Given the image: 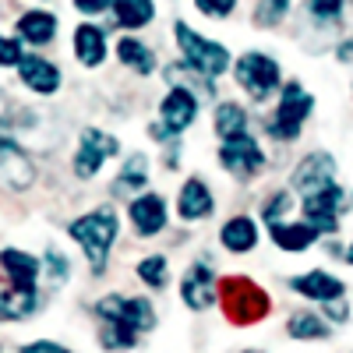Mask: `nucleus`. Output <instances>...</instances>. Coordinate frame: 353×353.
Wrapping results in <instances>:
<instances>
[{"instance_id": "nucleus-11", "label": "nucleus", "mask_w": 353, "mask_h": 353, "mask_svg": "<svg viewBox=\"0 0 353 353\" xmlns=\"http://www.w3.org/2000/svg\"><path fill=\"white\" fill-rule=\"evenodd\" d=\"M198 121V96L191 88H181V85H170V92L159 99V124L170 138L184 134L191 124Z\"/></svg>"}, {"instance_id": "nucleus-18", "label": "nucleus", "mask_w": 353, "mask_h": 353, "mask_svg": "<svg viewBox=\"0 0 353 353\" xmlns=\"http://www.w3.org/2000/svg\"><path fill=\"white\" fill-rule=\"evenodd\" d=\"M0 269H4V279H11L21 290H36L43 261L36 254H28L21 248H0Z\"/></svg>"}, {"instance_id": "nucleus-22", "label": "nucleus", "mask_w": 353, "mask_h": 353, "mask_svg": "<svg viewBox=\"0 0 353 353\" xmlns=\"http://www.w3.org/2000/svg\"><path fill=\"white\" fill-rule=\"evenodd\" d=\"M18 39L28 43V46H50L57 39V28H61V21H57L53 11H43V8H32V11H25L18 21Z\"/></svg>"}, {"instance_id": "nucleus-36", "label": "nucleus", "mask_w": 353, "mask_h": 353, "mask_svg": "<svg viewBox=\"0 0 353 353\" xmlns=\"http://www.w3.org/2000/svg\"><path fill=\"white\" fill-rule=\"evenodd\" d=\"M194 8L205 18H230L233 11H237V0H194Z\"/></svg>"}, {"instance_id": "nucleus-3", "label": "nucleus", "mask_w": 353, "mask_h": 353, "mask_svg": "<svg viewBox=\"0 0 353 353\" xmlns=\"http://www.w3.org/2000/svg\"><path fill=\"white\" fill-rule=\"evenodd\" d=\"M219 304H223V314L233 321V325H251V321H261L272 311L269 293L248 276L219 279Z\"/></svg>"}, {"instance_id": "nucleus-33", "label": "nucleus", "mask_w": 353, "mask_h": 353, "mask_svg": "<svg viewBox=\"0 0 353 353\" xmlns=\"http://www.w3.org/2000/svg\"><path fill=\"white\" fill-rule=\"evenodd\" d=\"M290 209H293V194H290V191H276V194H269V201L261 205V219L269 223V226H272V223H283V216H286Z\"/></svg>"}, {"instance_id": "nucleus-27", "label": "nucleus", "mask_w": 353, "mask_h": 353, "mask_svg": "<svg viewBox=\"0 0 353 353\" xmlns=\"http://www.w3.org/2000/svg\"><path fill=\"white\" fill-rule=\"evenodd\" d=\"M212 128H216V134H219V141H226V138H237V134H248V128H251V113L241 106V103H219L216 106V113H212Z\"/></svg>"}, {"instance_id": "nucleus-34", "label": "nucleus", "mask_w": 353, "mask_h": 353, "mask_svg": "<svg viewBox=\"0 0 353 353\" xmlns=\"http://www.w3.org/2000/svg\"><path fill=\"white\" fill-rule=\"evenodd\" d=\"M307 4V14L321 25H332L343 18V0H304Z\"/></svg>"}, {"instance_id": "nucleus-12", "label": "nucleus", "mask_w": 353, "mask_h": 353, "mask_svg": "<svg viewBox=\"0 0 353 353\" xmlns=\"http://www.w3.org/2000/svg\"><path fill=\"white\" fill-rule=\"evenodd\" d=\"M290 290L301 293V297L314 301V304H336V301H346V283L325 269H311V272H297L290 276Z\"/></svg>"}, {"instance_id": "nucleus-15", "label": "nucleus", "mask_w": 353, "mask_h": 353, "mask_svg": "<svg viewBox=\"0 0 353 353\" xmlns=\"http://www.w3.org/2000/svg\"><path fill=\"white\" fill-rule=\"evenodd\" d=\"M14 71H18V81L28 92H36V96H57L61 92V81H64L61 68L53 61H46V57H39V53H25V61Z\"/></svg>"}, {"instance_id": "nucleus-5", "label": "nucleus", "mask_w": 353, "mask_h": 353, "mask_svg": "<svg viewBox=\"0 0 353 353\" xmlns=\"http://www.w3.org/2000/svg\"><path fill=\"white\" fill-rule=\"evenodd\" d=\"M99 325H121L134 336H145L156 329V307L149 297H124V293H106L92 304Z\"/></svg>"}, {"instance_id": "nucleus-4", "label": "nucleus", "mask_w": 353, "mask_h": 353, "mask_svg": "<svg viewBox=\"0 0 353 353\" xmlns=\"http://www.w3.org/2000/svg\"><path fill=\"white\" fill-rule=\"evenodd\" d=\"M311 113H314V96L301 81H286L279 88L276 113H272V121L265 124V131H269L276 141H297L304 124L311 121Z\"/></svg>"}, {"instance_id": "nucleus-24", "label": "nucleus", "mask_w": 353, "mask_h": 353, "mask_svg": "<svg viewBox=\"0 0 353 353\" xmlns=\"http://www.w3.org/2000/svg\"><path fill=\"white\" fill-rule=\"evenodd\" d=\"M321 233L307 223H272L269 226V241L279 248V251H290V254H297V251H307L311 244H318Z\"/></svg>"}, {"instance_id": "nucleus-42", "label": "nucleus", "mask_w": 353, "mask_h": 353, "mask_svg": "<svg viewBox=\"0 0 353 353\" xmlns=\"http://www.w3.org/2000/svg\"><path fill=\"white\" fill-rule=\"evenodd\" d=\"M241 353H265V350H241Z\"/></svg>"}, {"instance_id": "nucleus-21", "label": "nucleus", "mask_w": 353, "mask_h": 353, "mask_svg": "<svg viewBox=\"0 0 353 353\" xmlns=\"http://www.w3.org/2000/svg\"><path fill=\"white\" fill-rule=\"evenodd\" d=\"M286 336L297 343H325V339H332V321L321 311L301 307L286 318Z\"/></svg>"}, {"instance_id": "nucleus-32", "label": "nucleus", "mask_w": 353, "mask_h": 353, "mask_svg": "<svg viewBox=\"0 0 353 353\" xmlns=\"http://www.w3.org/2000/svg\"><path fill=\"white\" fill-rule=\"evenodd\" d=\"M286 14H290V0H261V4L254 8V21L261 28H276Z\"/></svg>"}, {"instance_id": "nucleus-44", "label": "nucleus", "mask_w": 353, "mask_h": 353, "mask_svg": "<svg viewBox=\"0 0 353 353\" xmlns=\"http://www.w3.org/2000/svg\"><path fill=\"white\" fill-rule=\"evenodd\" d=\"M0 353H4V346H0Z\"/></svg>"}, {"instance_id": "nucleus-19", "label": "nucleus", "mask_w": 353, "mask_h": 353, "mask_svg": "<svg viewBox=\"0 0 353 353\" xmlns=\"http://www.w3.org/2000/svg\"><path fill=\"white\" fill-rule=\"evenodd\" d=\"M258 241H261V230H258L254 216H230L219 226V244L230 254H248V251L258 248Z\"/></svg>"}, {"instance_id": "nucleus-20", "label": "nucleus", "mask_w": 353, "mask_h": 353, "mask_svg": "<svg viewBox=\"0 0 353 353\" xmlns=\"http://www.w3.org/2000/svg\"><path fill=\"white\" fill-rule=\"evenodd\" d=\"M71 46H74V57H78L81 68H99V64L106 61V50H110L106 32H103L99 25H92V21H81V25L74 28Z\"/></svg>"}, {"instance_id": "nucleus-35", "label": "nucleus", "mask_w": 353, "mask_h": 353, "mask_svg": "<svg viewBox=\"0 0 353 353\" xmlns=\"http://www.w3.org/2000/svg\"><path fill=\"white\" fill-rule=\"evenodd\" d=\"M25 61V46L18 36H0V68H18Z\"/></svg>"}, {"instance_id": "nucleus-39", "label": "nucleus", "mask_w": 353, "mask_h": 353, "mask_svg": "<svg viewBox=\"0 0 353 353\" xmlns=\"http://www.w3.org/2000/svg\"><path fill=\"white\" fill-rule=\"evenodd\" d=\"M325 318L332 321V325H346V321H350V304H346V301L325 304Z\"/></svg>"}, {"instance_id": "nucleus-38", "label": "nucleus", "mask_w": 353, "mask_h": 353, "mask_svg": "<svg viewBox=\"0 0 353 353\" xmlns=\"http://www.w3.org/2000/svg\"><path fill=\"white\" fill-rule=\"evenodd\" d=\"M74 11L96 18V14H103V11H113V0H74Z\"/></svg>"}, {"instance_id": "nucleus-40", "label": "nucleus", "mask_w": 353, "mask_h": 353, "mask_svg": "<svg viewBox=\"0 0 353 353\" xmlns=\"http://www.w3.org/2000/svg\"><path fill=\"white\" fill-rule=\"evenodd\" d=\"M336 61H339V64H353V36L336 46Z\"/></svg>"}, {"instance_id": "nucleus-14", "label": "nucleus", "mask_w": 353, "mask_h": 353, "mask_svg": "<svg viewBox=\"0 0 353 353\" xmlns=\"http://www.w3.org/2000/svg\"><path fill=\"white\" fill-rule=\"evenodd\" d=\"M128 219H131V226H134V233L138 237H159V233L166 230V219H170V212H166V198L163 194H156V191H145V194H138V198H131V205H128Z\"/></svg>"}, {"instance_id": "nucleus-43", "label": "nucleus", "mask_w": 353, "mask_h": 353, "mask_svg": "<svg viewBox=\"0 0 353 353\" xmlns=\"http://www.w3.org/2000/svg\"><path fill=\"white\" fill-rule=\"evenodd\" d=\"M350 96H353V85H350Z\"/></svg>"}, {"instance_id": "nucleus-7", "label": "nucleus", "mask_w": 353, "mask_h": 353, "mask_svg": "<svg viewBox=\"0 0 353 353\" xmlns=\"http://www.w3.org/2000/svg\"><path fill=\"white\" fill-rule=\"evenodd\" d=\"M216 156H219V166L233 176V181H254V176L265 170V149L251 131L219 141Z\"/></svg>"}, {"instance_id": "nucleus-2", "label": "nucleus", "mask_w": 353, "mask_h": 353, "mask_svg": "<svg viewBox=\"0 0 353 353\" xmlns=\"http://www.w3.org/2000/svg\"><path fill=\"white\" fill-rule=\"evenodd\" d=\"M173 39H176V50H181L184 64H188L191 71H198L201 78L216 81V78H223V74L233 68V53H230L223 43L205 39L198 28H191V25L181 21V18L173 21Z\"/></svg>"}, {"instance_id": "nucleus-8", "label": "nucleus", "mask_w": 353, "mask_h": 353, "mask_svg": "<svg viewBox=\"0 0 353 353\" xmlns=\"http://www.w3.org/2000/svg\"><path fill=\"white\" fill-rule=\"evenodd\" d=\"M350 205V194L343 184H329L321 188L314 194H304L301 201V212H304V223L314 226L321 237H332V233H339V212Z\"/></svg>"}, {"instance_id": "nucleus-1", "label": "nucleus", "mask_w": 353, "mask_h": 353, "mask_svg": "<svg viewBox=\"0 0 353 353\" xmlns=\"http://www.w3.org/2000/svg\"><path fill=\"white\" fill-rule=\"evenodd\" d=\"M68 233H71V241L85 251L88 269H92L96 276H103L106 265H110V251H113L117 237H121V216H117L113 205H99V209L71 219Z\"/></svg>"}, {"instance_id": "nucleus-16", "label": "nucleus", "mask_w": 353, "mask_h": 353, "mask_svg": "<svg viewBox=\"0 0 353 353\" xmlns=\"http://www.w3.org/2000/svg\"><path fill=\"white\" fill-rule=\"evenodd\" d=\"M293 191H301V194H314L321 188H329L336 184V159L332 152H307L297 170H293Z\"/></svg>"}, {"instance_id": "nucleus-9", "label": "nucleus", "mask_w": 353, "mask_h": 353, "mask_svg": "<svg viewBox=\"0 0 353 353\" xmlns=\"http://www.w3.org/2000/svg\"><path fill=\"white\" fill-rule=\"evenodd\" d=\"M117 152H121V141H117L113 134H106L99 128H85L78 134V149H74L71 170H74L78 181H92V176L103 170V163Z\"/></svg>"}, {"instance_id": "nucleus-17", "label": "nucleus", "mask_w": 353, "mask_h": 353, "mask_svg": "<svg viewBox=\"0 0 353 353\" xmlns=\"http://www.w3.org/2000/svg\"><path fill=\"white\" fill-rule=\"evenodd\" d=\"M216 212V198L212 188L201 181V176H188L176 191V216L184 223H198V219H209Z\"/></svg>"}, {"instance_id": "nucleus-37", "label": "nucleus", "mask_w": 353, "mask_h": 353, "mask_svg": "<svg viewBox=\"0 0 353 353\" xmlns=\"http://www.w3.org/2000/svg\"><path fill=\"white\" fill-rule=\"evenodd\" d=\"M18 353H74V350H68L64 343H53V339H32V343H25Z\"/></svg>"}, {"instance_id": "nucleus-31", "label": "nucleus", "mask_w": 353, "mask_h": 353, "mask_svg": "<svg viewBox=\"0 0 353 353\" xmlns=\"http://www.w3.org/2000/svg\"><path fill=\"white\" fill-rule=\"evenodd\" d=\"M43 269H46V279H50L53 286H64V283L71 279L68 254H64V251H57V248H50V251L43 254Z\"/></svg>"}, {"instance_id": "nucleus-10", "label": "nucleus", "mask_w": 353, "mask_h": 353, "mask_svg": "<svg viewBox=\"0 0 353 353\" xmlns=\"http://www.w3.org/2000/svg\"><path fill=\"white\" fill-rule=\"evenodd\" d=\"M181 301L191 311H209L219 301V279L212 272L209 258H198V261H191L184 269V276H181Z\"/></svg>"}, {"instance_id": "nucleus-26", "label": "nucleus", "mask_w": 353, "mask_h": 353, "mask_svg": "<svg viewBox=\"0 0 353 353\" xmlns=\"http://www.w3.org/2000/svg\"><path fill=\"white\" fill-rule=\"evenodd\" d=\"M149 184V156L145 152H131L121 166V173H117V181H113V194H145L141 188Z\"/></svg>"}, {"instance_id": "nucleus-23", "label": "nucleus", "mask_w": 353, "mask_h": 353, "mask_svg": "<svg viewBox=\"0 0 353 353\" xmlns=\"http://www.w3.org/2000/svg\"><path fill=\"white\" fill-rule=\"evenodd\" d=\"M39 307L36 290H21L11 279H0V321H25Z\"/></svg>"}, {"instance_id": "nucleus-13", "label": "nucleus", "mask_w": 353, "mask_h": 353, "mask_svg": "<svg viewBox=\"0 0 353 353\" xmlns=\"http://www.w3.org/2000/svg\"><path fill=\"white\" fill-rule=\"evenodd\" d=\"M36 181V166L28 159V152L8 134H0V184L8 191H25Z\"/></svg>"}, {"instance_id": "nucleus-28", "label": "nucleus", "mask_w": 353, "mask_h": 353, "mask_svg": "<svg viewBox=\"0 0 353 353\" xmlns=\"http://www.w3.org/2000/svg\"><path fill=\"white\" fill-rule=\"evenodd\" d=\"M156 18V0H113L117 28H145Z\"/></svg>"}, {"instance_id": "nucleus-41", "label": "nucleus", "mask_w": 353, "mask_h": 353, "mask_svg": "<svg viewBox=\"0 0 353 353\" xmlns=\"http://www.w3.org/2000/svg\"><path fill=\"white\" fill-rule=\"evenodd\" d=\"M343 261H350V265H353V244L346 248V254H343Z\"/></svg>"}, {"instance_id": "nucleus-30", "label": "nucleus", "mask_w": 353, "mask_h": 353, "mask_svg": "<svg viewBox=\"0 0 353 353\" xmlns=\"http://www.w3.org/2000/svg\"><path fill=\"white\" fill-rule=\"evenodd\" d=\"M141 336L121 329V325H99V346L106 353H124V350H134Z\"/></svg>"}, {"instance_id": "nucleus-29", "label": "nucleus", "mask_w": 353, "mask_h": 353, "mask_svg": "<svg viewBox=\"0 0 353 353\" xmlns=\"http://www.w3.org/2000/svg\"><path fill=\"white\" fill-rule=\"evenodd\" d=\"M134 272H138V279L145 283V286H152V290H163L166 283H170V261H166V254H145L138 265H134Z\"/></svg>"}, {"instance_id": "nucleus-6", "label": "nucleus", "mask_w": 353, "mask_h": 353, "mask_svg": "<svg viewBox=\"0 0 353 353\" xmlns=\"http://www.w3.org/2000/svg\"><path fill=\"white\" fill-rule=\"evenodd\" d=\"M233 78L244 92L254 99V103H265L276 88H283V68L276 57L261 53V50H248L237 57V64H233Z\"/></svg>"}, {"instance_id": "nucleus-25", "label": "nucleus", "mask_w": 353, "mask_h": 353, "mask_svg": "<svg viewBox=\"0 0 353 353\" xmlns=\"http://www.w3.org/2000/svg\"><path fill=\"white\" fill-rule=\"evenodd\" d=\"M113 53H117V61H121L128 71H134V74H152L156 71L152 46H145L138 36H121L117 46H113Z\"/></svg>"}]
</instances>
